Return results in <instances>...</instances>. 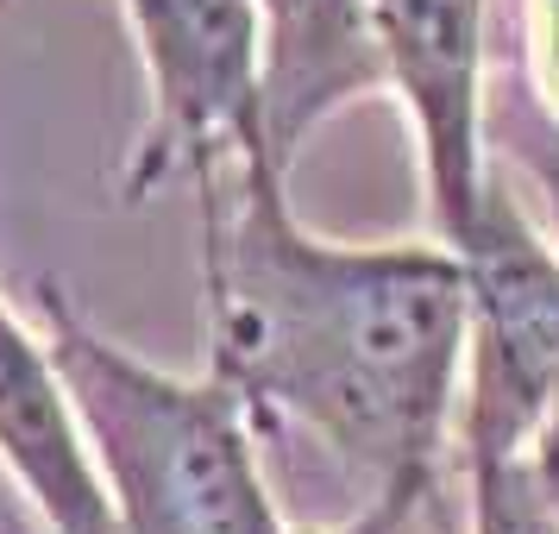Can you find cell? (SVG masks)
Returning <instances> with one entry per match:
<instances>
[{
    "label": "cell",
    "mask_w": 559,
    "mask_h": 534,
    "mask_svg": "<svg viewBox=\"0 0 559 534\" xmlns=\"http://www.w3.org/2000/svg\"><path fill=\"white\" fill-rule=\"evenodd\" d=\"M289 164L252 152L195 182L207 371L258 422H289L371 497L440 490L465 403V264L433 239H321L289 207Z\"/></svg>",
    "instance_id": "6da1fadb"
},
{
    "label": "cell",
    "mask_w": 559,
    "mask_h": 534,
    "mask_svg": "<svg viewBox=\"0 0 559 534\" xmlns=\"http://www.w3.org/2000/svg\"><path fill=\"white\" fill-rule=\"evenodd\" d=\"M32 296L95 440L120 534H289L258 465V415L227 378H182L139 358L57 277H32Z\"/></svg>",
    "instance_id": "7a4b0ae2"
},
{
    "label": "cell",
    "mask_w": 559,
    "mask_h": 534,
    "mask_svg": "<svg viewBox=\"0 0 559 534\" xmlns=\"http://www.w3.org/2000/svg\"><path fill=\"white\" fill-rule=\"evenodd\" d=\"M145 127L120 164V202L207 182L271 145V20L264 0H120Z\"/></svg>",
    "instance_id": "3957f363"
},
{
    "label": "cell",
    "mask_w": 559,
    "mask_h": 534,
    "mask_svg": "<svg viewBox=\"0 0 559 534\" xmlns=\"http://www.w3.org/2000/svg\"><path fill=\"white\" fill-rule=\"evenodd\" d=\"M447 246L465 264L459 459L534 453L559 403V233L490 170L472 221Z\"/></svg>",
    "instance_id": "277c9868"
},
{
    "label": "cell",
    "mask_w": 559,
    "mask_h": 534,
    "mask_svg": "<svg viewBox=\"0 0 559 534\" xmlns=\"http://www.w3.org/2000/svg\"><path fill=\"white\" fill-rule=\"evenodd\" d=\"M383 95L415 127L421 195L440 239H459L490 182L484 127V20L490 0H358Z\"/></svg>",
    "instance_id": "5b68a950"
},
{
    "label": "cell",
    "mask_w": 559,
    "mask_h": 534,
    "mask_svg": "<svg viewBox=\"0 0 559 534\" xmlns=\"http://www.w3.org/2000/svg\"><path fill=\"white\" fill-rule=\"evenodd\" d=\"M0 472L45 534H120L95 440L45 328L0 296Z\"/></svg>",
    "instance_id": "8992f818"
},
{
    "label": "cell",
    "mask_w": 559,
    "mask_h": 534,
    "mask_svg": "<svg viewBox=\"0 0 559 534\" xmlns=\"http://www.w3.org/2000/svg\"><path fill=\"white\" fill-rule=\"evenodd\" d=\"M465 534H559V509L534 472V453L465 459Z\"/></svg>",
    "instance_id": "52a82bcc"
},
{
    "label": "cell",
    "mask_w": 559,
    "mask_h": 534,
    "mask_svg": "<svg viewBox=\"0 0 559 534\" xmlns=\"http://www.w3.org/2000/svg\"><path fill=\"white\" fill-rule=\"evenodd\" d=\"M522 57L540 114L559 132V0H522Z\"/></svg>",
    "instance_id": "ba28073f"
},
{
    "label": "cell",
    "mask_w": 559,
    "mask_h": 534,
    "mask_svg": "<svg viewBox=\"0 0 559 534\" xmlns=\"http://www.w3.org/2000/svg\"><path fill=\"white\" fill-rule=\"evenodd\" d=\"M264 7H271V0H264Z\"/></svg>",
    "instance_id": "9c48e42d"
}]
</instances>
